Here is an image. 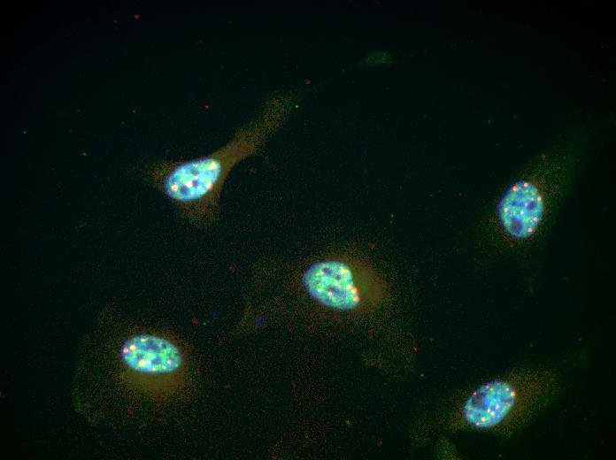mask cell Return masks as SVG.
<instances>
[{
    "label": "cell",
    "mask_w": 616,
    "mask_h": 460,
    "mask_svg": "<svg viewBox=\"0 0 616 460\" xmlns=\"http://www.w3.org/2000/svg\"><path fill=\"white\" fill-rule=\"evenodd\" d=\"M279 103L275 99L268 102L254 120L212 154L156 165L150 172L153 184L191 223L209 226L219 214L220 193L232 169L255 154L278 126Z\"/></svg>",
    "instance_id": "6da1fadb"
},
{
    "label": "cell",
    "mask_w": 616,
    "mask_h": 460,
    "mask_svg": "<svg viewBox=\"0 0 616 460\" xmlns=\"http://www.w3.org/2000/svg\"><path fill=\"white\" fill-rule=\"evenodd\" d=\"M553 373L542 370L515 372L489 380L462 403L458 420L470 428L510 434L524 424L553 393Z\"/></svg>",
    "instance_id": "7a4b0ae2"
},
{
    "label": "cell",
    "mask_w": 616,
    "mask_h": 460,
    "mask_svg": "<svg viewBox=\"0 0 616 460\" xmlns=\"http://www.w3.org/2000/svg\"><path fill=\"white\" fill-rule=\"evenodd\" d=\"M126 380L154 399L177 393L188 378V363L181 348L156 334L129 337L119 350Z\"/></svg>",
    "instance_id": "3957f363"
},
{
    "label": "cell",
    "mask_w": 616,
    "mask_h": 460,
    "mask_svg": "<svg viewBox=\"0 0 616 460\" xmlns=\"http://www.w3.org/2000/svg\"><path fill=\"white\" fill-rule=\"evenodd\" d=\"M307 294L325 307L355 310L375 305L383 281L370 268L343 258H327L310 265L302 276Z\"/></svg>",
    "instance_id": "277c9868"
},
{
    "label": "cell",
    "mask_w": 616,
    "mask_h": 460,
    "mask_svg": "<svg viewBox=\"0 0 616 460\" xmlns=\"http://www.w3.org/2000/svg\"><path fill=\"white\" fill-rule=\"evenodd\" d=\"M498 212L504 227L512 236L526 238L534 233L542 218V196L530 182H517L501 200Z\"/></svg>",
    "instance_id": "5b68a950"
}]
</instances>
